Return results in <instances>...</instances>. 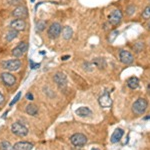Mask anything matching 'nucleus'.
I'll return each mask as SVG.
<instances>
[{"label":"nucleus","instance_id":"obj_1","mask_svg":"<svg viewBox=\"0 0 150 150\" xmlns=\"http://www.w3.org/2000/svg\"><path fill=\"white\" fill-rule=\"evenodd\" d=\"M148 107V102L144 98H138L132 105V111L137 115H142Z\"/></svg>","mask_w":150,"mask_h":150},{"label":"nucleus","instance_id":"obj_2","mask_svg":"<svg viewBox=\"0 0 150 150\" xmlns=\"http://www.w3.org/2000/svg\"><path fill=\"white\" fill-rule=\"evenodd\" d=\"M11 131L13 134L17 135L19 137H24L28 134V128L26 126H24L23 124L19 122H15L12 124L11 126Z\"/></svg>","mask_w":150,"mask_h":150},{"label":"nucleus","instance_id":"obj_3","mask_svg":"<svg viewBox=\"0 0 150 150\" xmlns=\"http://www.w3.org/2000/svg\"><path fill=\"white\" fill-rule=\"evenodd\" d=\"M62 31V26L60 25V23L54 22L49 26L47 30L48 37L51 38V39H56L57 37H59V35L61 34Z\"/></svg>","mask_w":150,"mask_h":150},{"label":"nucleus","instance_id":"obj_4","mask_svg":"<svg viewBox=\"0 0 150 150\" xmlns=\"http://www.w3.org/2000/svg\"><path fill=\"white\" fill-rule=\"evenodd\" d=\"M1 66L3 69H6L8 71H16V70H18L21 67V62L18 59L7 60V61L2 62Z\"/></svg>","mask_w":150,"mask_h":150},{"label":"nucleus","instance_id":"obj_5","mask_svg":"<svg viewBox=\"0 0 150 150\" xmlns=\"http://www.w3.org/2000/svg\"><path fill=\"white\" fill-rule=\"evenodd\" d=\"M71 143L76 147H83L87 143V137L82 133H75L70 138Z\"/></svg>","mask_w":150,"mask_h":150},{"label":"nucleus","instance_id":"obj_6","mask_svg":"<svg viewBox=\"0 0 150 150\" xmlns=\"http://www.w3.org/2000/svg\"><path fill=\"white\" fill-rule=\"evenodd\" d=\"M108 20H109V22L114 26L120 24V22H121V20H122V12L120 11L119 9L113 10L109 14V16H108Z\"/></svg>","mask_w":150,"mask_h":150},{"label":"nucleus","instance_id":"obj_7","mask_svg":"<svg viewBox=\"0 0 150 150\" xmlns=\"http://www.w3.org/2000/svg\"><path fill=\"white\" fill-rule=\"evenodd\" d=\"M28 49V45L25 42H20L15 48L12 49V55L14 57H21L22 55H24V53L27 51Z\"/></svg>","mask_w":150,"mask_h":150},{"label":"nucleus","instance_id":"obj_8","mask_svg":"<svg viewBox=\"0 0 150 150\" xmlns=\"http://www.w3.org/2000/svg\"><path fill=\"white\" fill-rule=\"evenodd\" d=\"M1 80L8 87L13 86L14 84L16 83V78L14 77V75H12L11 73H9V72H3V73L1 74Z\"/></svg>","mask_w":150,"mask_h":150},{"label":"nucleus","instance_id":"obj_9","mask_svg":"<svg viewBox=\"0 0 150 150\" xmlns=\"http://www.w3.org/2000/svg\"><path fill=\"white\" fill-rule=\"evenodd\" d=\"M12 15H13L14 17L19 18V19H23L25 17H27V15H28L27 8L23 5H19L13 10V12H12Z\"/></svg>","mask_w":150,"mask_h":150},{"label":"nucleus","instance_id":"obj_10","mask_svg":"<svg viewBox=\"0 0 150 150\" xmlns=\"http://www.w3.org/2000/svg\"><path fill=\"white\" fill-rule=\"evenodd\" d=\"M119 58H120V61L126 65L131 64L133 62V60H134L133 55L129 51H126V50H121V51H120Z\"/></svg>","mask_w":150,"mask_h":150},{"label":"nucleus","instance_id":"obj_11","mask_svg":"<svg viewBox=\"0 0 150 150\" xmlns=\"http://www.w3.org/2000/svg\"><path fill=\"white\" fill-rule=\"evenodd\" d=\"M54 81L60 88H64L67 85V77L62 72H58L54 75Z\"/></svg>","mask_w":150,"mask_h":150},{"label":"nucleus","instance_id":"obj_12","mask_svg":"<svg viewBox=\"0 0 150 150\" xmlns=\"http://www.w3.org/2000/svg\"><path fill=\"white\" fill-rule=\"evenodd\" d=\"M98 101H99L100 106H102V107H104V108H108L112 105V99H111L108 92H105L103 95H101L100 97H99Z\"/></svg>","mask_w":150,"mask_h":150},{"label":"nucleus","instance_id":"obj_13","mask_svg":"<svg viewBox=\"0 0 150 150\" xmlns=\"http://www.w3.org/2000/svg\"><path fill=\"white\" fill-rule=\"evenodd\" d=\"M11 29H14L16 31H23L26 27V23L23 19H14L10 23Z\"/></svg>","mask_w":150,"mask_h":150},{"label":"nucleus","instance_id":"obj_14","mask_svg":"<svg viewBox=\"0 0 150 150\" xmlns=\"http://www.w3.org/2000/svg\"><path fill=\"white\" fill-rule=\"evenodd\" d=\"M14 150H31L33 148V144L27 141H20L13 145Z\"/></svg>","mask_w":150,"mask_h":150},{"label":"nucleus","instance_id":"obj_15","mask_svg":"<svg viewBox=\"0 0 150 150\" xmlns=\"http://www.w3.org/2000/svg\"><path fill=\"white\" fill-rule=\"evenodd\" d=\"M123 134H124V131L121 129V128H117V129H115V131L113 132L112 136H111V143H116V142H118L120 139L122 138Z\"/></svg>","mask_w":150,"mask_h":150},{"label":"nucleus","instance_id":"obj_16","mask_svg":"<svg viewBox=\"0 0 150 150\" xmlns=\"http://www.w3.org/2000/svg\"><path fill=\"white\" fill-rule=\"evenodd\" d=\"M76 114L80 117H88L92 114V111L89 109L88 107H85V106H82V107H79L78 109L76 110Z\"/></svg>","mask_w":150,"mask_h":150},{"label":"nucleus","instance_id":"obj_17","mask_svg":"<svg viewBox=\"0 0 150 150\" xmlns=\"http://www.w3.org/2000/svg\"><path fill=\"white\" fill-rule=\"evenodd\" d=\"M127 85L131 89H136L139 86V79L137 77H130L127 80Z\"/></svg>","mask_w":150,"mask_h":150},{"label":"nucleus","instance_id":"obj_18","mask_svg":"<svg viewBox=\"0 0 150 150\" xmlns=\"http://www.w3.org/2000/svg\"><path fill=\"white\" fill-rule=\"evenodd\" d=\"M72 34H73V30H72V28L70 26H65L62 29V36H63L64 39L69 40L72 37Z\"/></svg>","mask_w":150,"mask_h":150},{"label":"nucleus","instance_id":"obj_19","mask_svg":"<svg viewBox=\"0 0 150 150\" xmlns=\"http://www.w3.org/2000/svg\"><path fill=\"white\" fill-rule=\"evenodd\" d=\"M26 113H27L28 115H31V116H36L38 113V108L36 107L34 104H28L27 106H26Z\"/></svg>","mask_w":150,"mask_h":150},{"label":"nucleus","instance_id":"obj_20","mask_svg":"<svg viewBox=\"0 0 150 150\" xmlns=\"http://www.w3.org/2000/svg\"><path fill=\"white\" fill-rule=\"evenodd\" d=\"M17 35H18V31L14 30V29H11L6 34V41L7 42H10V41H12L13 39H15V38L17 37Z\"/></svg>","mask_w":150,"mask_h":150},{"label":"nucleus","instance_id":"obj_21","mask_svg":"<svg viewBox=\"0 0 150 150\" xmlns=\"http://www.w3.org/2000/svg\"><path fill=\"white\" fill-rule=\"evenodd\" d=\"M0 150H14L13 148V145H12L9 141H2L0 143Z\"/></svg>","mask_w":150,"mask_h":150},{"label":"nucleus","instance_id":"obj_22","mask_svg":"<svg viewBox=\"0 0 150 150\" xmlns=\"http://www.w3.org/2000/svg\"><path fill=\"white\" fill-rule=\"evenodd\" d=\"M93 63L96 65V66L98 67V68H104V67L106 66V63L105 61H104V59L102 58H96V59L93 60Z\"/></svg>","mask_w":150,"mask_h":150},{"label":"nucleus","instance_id":"obj_23","mask_svg":"<svg viewBox=\"0 0 150 150\" xmlns=\"http://www.w3.org/2000/svg\"><path fill=\"white\" fill-rule=\"evenodd\" d=\"M46 27V23L44 21H38L37 24H36V29L37 31H43Z\"/></svg>","mask_w":150,"mask_h":150},{"label":"nucleus","instance_id":"obj_24","mask_svg":"<svg viewBox=\"0 0 150 150\" xmlns=\"http://www.w3.org/2000/svg\"><path fill=\"white\" fill-rule=\"evenodd\" d=\"M142 17L144 19H149L150 18V5H148L146 8L144 9L142 12Z\"/></svg>","mask_w":150,"mask_h":150},{"label":"nucleus","instance_id":"obj_25","mask_svg":"<svg viewBox=\"0 0 150 150\" xmlns=\"http://www.w3.org/2000/svg\"><path fill=\"white\" fill-rule=\"evenodd\" d=\"M7 2H8V4H10V5L19 6L22 3V0H7Z\"/></svg>","mask_w":150,"mask_h":150},{"label":"nucleus","instance_id":"obj_26","mask_svg":"<svg viewBox=\"0 0 150 150\" xmlns=\"http://www.w3.org/2000/svg\"><path fill=\"white\" fill-rule=\"evenodd\" d=\"M20 97H21V92H18L17 94H16V96H15V97L13 98V100H12L11 102L9 103V105H10V106L14 105V104H15L16 102H17V101L19 100V99H20Z\"/></svg>","mask_w":150,"mask_h":150},{"label":"nucleus","instance_id":"obj_27","mask_svg":"<svg viewBox=\"0 0 150 150\" xmlns=\"http://www.w3.org/2000/svg\"><path fill=\"white\" fill-rule=\"evenodd\" d=\"M118 33H119V32H118L117 30L113 31V32L111 33V34H110V37H109V41H110V42H113V41H114V39L116 38V36L118 35Z\"/></svg>","mask_w":150,"mask_h":150},{"label":"nucleus","instance_id":"obj_28","mask_svg":"<svg viewBox=\"0 0 150 150\" xmlns=\"http://www.w3.org/2000/svg\"><path fill=\"white\" fill-rule=\"evenodd\" d=\"M39 66H40L39 63H34L33 61H30V67H31V69H36V68H38Z\"/></svg>","mask_w":150,"mask_h":150},{"label":"nucleus","instance_id":"obj_29","mask_svg":"<svg viewBox=\"0 0 150 150\" xmlns=\"http://www.w3.org/2000/svg\"><path fill=\"white\" fill-rule=\"evenodd\" d=\"M26 99H27V100H33V99H34V97H33V94L32 93H27L26 94Z\"/></svg>","mask_w":150,"mask_h":150},{"label":"nucleus","instance_id":"obj_30","mask_svg":"<svg viewBox=\"0 0 150 150\" xmlns=\"http://www.w3.org/2000/svg\"><path fill=\"white\" fill-rule=\"evenodd\" d=\"M3 102H4V96H3V94L0 92V104H2Z\"/></svg>","mask_w":150,"mask_h":150},{"label":"nucleus","instance_id":"obj_31","mask_svg":"<svg viewBox=\"0 0 150 150\" xmlns=\"http://www.w3.org/2000/svg\"><path fill=\"white\" fill-rule=\"evenodd\" d=\"M69 57H70L69 55H66V56H62V57H61V59H62V60H67Z\"/></svg>","mask_w":150,"mask_h":150},{"label":"nucleus","instance_id":"obj_32","mask_svg":"<svg viewBox=\"0 0 150 150\" xmlns=\"http://www.w3.org/2000/svg\"><path fill=\"white\" fill-rule=\"evenodd\" d=\"M144 119H145V120H148V119H150V115H149V116H146V117H144Z\"/></svg>","mask_w":150,"mask_h":150},{"label":"nucleus","instance_id":"obj_33","mask_svg":"<svg viewBox=\"0 0 150 150\" xmlns=\"http://www.w3.org/2000/svg\"><path fill=\"white\" fill-rule=\"evenodd\" d=\"M91 150H99V149H97V148H92Z\"/></svg>","mask_w":150,"mask_h":150},{"label":"nucleus","instance_id":"obj_34","mask_svg":"<svg viewBox=\"0 0 150 150\" xmlns=\"http://www.w3.org/2000/svg\"><path fill=\"white\" fill-rule=\"evenodd\" d=\"M30 1H31V2H34V1H35V0H30Z\"/></svg>","mask_w":150,"mask_h":150},{"label":"nucleus","instance_id":"obj_35","mask_svg":"<svg viewBox=\"0 0 150 150\" xmlns=\"http://www.w3.org/2000/svg\"><path fill=\"white\" fill-rule=\"evenodd\" d=\"M148 26H149V29H150V24H149V25H148Z\"/></svg>","mask_w":150,"mask_h":150}]
</instances>
